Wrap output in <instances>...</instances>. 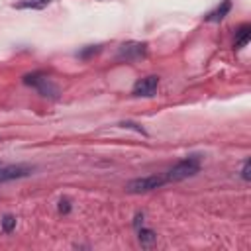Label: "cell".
Here are the masks:
<instances>
[{
    "label": "cell",
    "instance_id": "obj_1",
    "mask_svg": "<svg viewBox=\"0 0 251 251\" xmlns=\"http://www.w3.org/2000/svg\"><path fill=\"white\" fill-rule=\"evenodd\" d=\"M200 171V157L198 155H190L182 161H178L176 165H173L169 169V173L165 175L167 182H176V180H184L188 176H194Z\"/></svg>",
    "mask_w": 251,
    "mask_h": 251
},
{
    "label": "cell",
    "instance_id": "obj_2",
    "mask_svg": "<svg viewBox=\"0 0 251 251\" xmlns=\"http://www.w3.org/2000/svg\"><path fill=\"white\" fill-rule=\"evenodd\" d=\"M167 182L165 176H157V175H151V176H143V178H135V180H129L126 190L131 192V194H141V192H151L159 186H163Z\"/></svg>",
    "mask_w": 251,
    "mask_h": 251
},
{
    "label": "cell",
    "instance_id": "obj_3",
    "mask_svg": "<svg viewBox=\"0 0 251 251\" xmlns=\"http://www.w3.org/2000/svg\"><path fill=\"white\" fill-rule=\"evenodd\" d=\"M24 82L35 86L43 96H55V94H57V88H55V86L51 84V80H49L45 75H41V73L25 75V76H24Z\"/></svg>",
    "mask_w": 251,
    "mask_h": 251
},
{
    "label": "cell",
    "instance_id": "obj_4",
    "mask_svg": "<svg viewBox=\"0 0 251 251\" xmlns=\"http://www.w3.org/2000/svg\"><path fill=\"white\" fill-rule=\"evenodd\" d=\"M157 86H159V76H153V75L151 76H143V78H139L135 82L131 94L133 96H153Z\"/></svg>",
    "mask_w": 251,
    "mask_h": 251
},
{
    "label": "cell",
    "instance_id": "obj_5",
    "mask_svg": "<svg viewBox=\"0 0 251 251\" xmlns=\"http://www.w3.org/2000/svg\"><path fill=\"white\" fill-rule=\"evenodd\" d=\"M33 169L24 167V165H10V167H0V182L4 180H14V178H22L27 176Z\"/></svg>",
    "mask_w": 251,
    "mask_h": 251
},
{
    "label": "cell",
    "instance_id": "obj_6",
    "mask_svg": "<svg viewBox=\"0 0 251 251\" xmlns=\"http://www.w3.org/2000/svg\"><path fill=\"white\" fill-rule=\"evenodd\" d=\"M145 43H124L118 51V57L120 59H126V61H131V59H137L141 55H145Z\"/></svg>",
    "mask_w": 251,
    "mask_h": 251
},
{
    "label": "cell",
    "instance_id": "obj_7",
    "mask_svg": "<svg viewBox=\"0 0 251 251\" xmlns=\"http://www.w3.org/2000/svg\"><path fill=\"white\" fill-rule=\"evenodd\" d=\"M229 8H231V2H229V0H224L222 6H218L214 12H210V14L206 16V20H208V22H218V20H222V18L229 12Z\"/></svg>",
    "mask_w": 251,
    "mask_h": 251
},
{
    "label": "cell",
    "instance_id": "obj_8",
    "mask_svg": "<svg viewBox=\"0 0 251 251\" xmlns=\"http://www.w3.org/2000/svg\"><path fill=\"white\" fill-rule=\"evenodd\" d=\"M249 37H251V27L249 25H241L239 31H237V39H235V47L241 49L249 43Z\"/></svg>",
    "mask_w": 251,
    "mask_h": 251
},
{
    "label": "cell",
    "instance_id": "obj_9",
    "mask_svg": "<svg viewBox=\"0 0 251 251\" xmlns=\"http://www.w3.org/2000/svg\"><path fill=\"white\" fill-rule=\"evenodd\" d=\"M51 0H20L18 4H14L16 8H31V10H41L45 6H49Z\"/></svg>",
    "mask_w": 251,
    "mask_h": 251
},
{
    "label": "cell",
    "instance_id": "obj_10",
    "mask_svg": "<svg viewBox=\"0 0 251 251\" xmlns=\"http://www.w3.org/2000/svg\"><path fill=\"white\" fill-rule=\"evenodd\" d=\"M157 239V233L153 231V229H139V241H141V245H149V243H153Z\"/></svg>",
    "mask_w": 251,
    "mask_h": 251
},
{
    "label": "cell",
    "instance_id": "obj_11",
    "mask_svg": "<svg viewBox=\"0 0 251 251\" xmlns=\"http://www.w3.org/2000/svg\"><path fill=\"white\" fill-rule=\"evenodd\" d=\"M14 227H16V218H14V216H10V214H8V216H4V218H2V229H4L6 233H10Z\"/></svg>",
    "mask_w": 251,
    "mask_h": 251
},
{
    "label": "cell",
    "instance_id": "obj_12",
    "mask_svg": "<svg viewBox=\"0 0 251 251\" xmlns=\"http://www.w3.org/2000/svg\"><path fill=\"white\" fill-rule=\"evenodd\" d=\"M241 176H243V180H249V178H251V161H249V159L243 163V169H241Z\"/></svg>",
    "mask_w": 251,
    "mask_h": 251
},
{
    "label": "cell",
    "instance_id": "obj_13",
    "mask_svg": "<svg viewBox=\"0 0 251 251\" xmlns=\"http://www.w3.org/2000/svg\"><path fill=\"white\" fill-rule=\"evenodd\" d=\"M59 212L69 214V212H71V202H69V200H61V202H59Z\"/></svg>",
    "mask_w": 251,
    "mask_h": 251
},
{
    "label": "cell",
    "instance_id": "obj_14",
    "mask_svg": "<svg viewBox=\"0 0 251 251\" xmlns=\"http://www.w3.org/2000/svg\"><path fill=\"white\" fill-rule=\"evenodd\" d=\"M141 222H143V214H137V216H135V222H133V224H135V227H137Z\"/></svg>",
    "mask_w": 251,
    "mask_h": 251
}]
</instances>
